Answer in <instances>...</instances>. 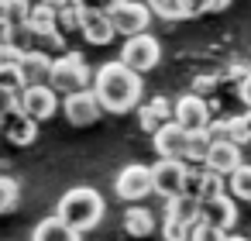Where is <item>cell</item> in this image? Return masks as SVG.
I'll return each instance as SVG.
<instances>
[{
    "instance_id": "obj_1",
    "label": "cell",
    "mask_w": 251,
    "mask_h": 241,
    "mask_svg": "<svg viewBox=\"0 0 251 241\" xmlns=\"http://www.w3.org/2000/svg\"><path fill=\"white\" fill-rule=\"evenodd\" d=\"M141 90H145L141 76L134 69H127L121 59L117 62H103L97 69V76H93V93L103 104V110H110V114H127V110L141 107L138 104Z\"/></svg>"
},
{
    "instance_id": "obj_2",
    "label": "cell",
    "mask_w": 251,
    "mask_h": 241,
    "mask_svg": "<svg viewBox=\"0 0 251 241\" xmlns=\"http://www.w3.org/2000/svg\"><path fill=\"white\" fill-rule=\"evenodd\" d=\"M55 217H62L69 227H76L83 234V231H90V227L100 224V217H103V196L93 186H76V189H69L59 200Z\"/></svg>"
},
{
    "instance_id": "obj_3",
    "label": "cell",
    "mask_w": 251,
    "mask_h": 241,
    "mask_svg": "<svg viewBox=\"0 0 251 241\" xmlns=\"http://www.w3.org/2000/svg\"><path fill=\"white\" fill-rule=\"evenodd\" d=\"M90 80H93V73H90V66H86L83 52H66V55H59V59L52 62L49 86H52L55 93H66V97H73V93L93 90V86H90Z\"/></svg>"
},
{
    "instance_id": "obj_4",
    "label": "cell",
    "mask_w": 251,
    "mask_h": 241,
    "mask_svg": "<svg viewBox=\"0 0 251 241\" xmlns=\"http://www.w3.org/2000/svg\"><path fill=\"white\" fill-rule=\"evenodd\" d=\"M114 193H117L121 200H131V207H138V200H145V196L155 193L151 165H141V162L124 165V169L117 172V179H114Z\"/></svg>"
},
{
    "instance_id": "obj_5",
    "label": "cell",
    "mask_w": 251,
    "mask_h": 241,
    "mask_svg": "<svg viewBox=\"0 0 251 241\" xmlns=\"http://www.w3.org/2000/svg\"><path fill=\"white\" fill-rule=\"evenodd\" d=\"M158 59H162V42L155 38V35H134V38H127L124 42V49H121V62L127 66V69H134L138 76L141 73H148V69H155L158 66Z\"/></svg>"
},
{
    "instance_id": "obj_6",
    "label": "cell",
    "mask_w": 251,
    "mask_h": 241,
    "mask_svg": "<svg viewBox=\"0 0 251 241\" xmlns=\"http://www.w3.org/2000/svg\"><path fill=\"white\" fill-rule=\"evenodd\" d=\"M186 172H189V162H179V159H158L151 165V176H155V193L165 196V200H176L186 193Z\"/></svg>"
},
{
    "instance_id": "obj_7",
    "label": "cell",
    "mask_w": 251,
    "mask_h": 241,
    "mask_svg": "<svg viewBox=\"0 0 251 241\" xmlns=\"http://www.w3.org/2000/svg\"><path fill=\"white\" fill-rule=\"evenodd\" d=\"M176 124H182L189 134L206 131V128L213 124V110H210V104H206L203 97H196V93H182V97L176 100Z\"/></svg>"
},
{
    "instance_id": "obj_8",
    "label": "cell",
    "mask_w": 251,
    "mask_h": 241,
    "mask_svg": "<svg viewBox=\"0 0 251 241\" xmlns=\"http://www.w3.org/2000/svg\"><path fill=\"white\" fill-rule=\"evenodd\" d=\"M62 114L69 117V124L90 128V124H97V121L103 117V104L97 100L93 90H83V93H73V97L62 100Z\"/></svg>"
},
{
    "instance_id": "obj_9",
    "label": "cell",
    "mask_w": 251,
    "mask_h": 241,
    "mask_svg": "<svg viewBox=\"0 0 251 241\" xmlns=\"http://www.w3.org/2000/svg\"><path fill=\"white\" fill-rule=\"evenodd\" d=\"M110 21H114L117 35L134 38V35H145V28L151 21V7L145 4V0H124V4L110 14Z\"/></svg>"
},
{
    "instance_id": "obj_10",
    "label": "cell",
    "mask_w": 251,
    "mask_h": 241,
    "mask_svg": "<svg viewBox=\"0 0 251 241\" xmlns=\"http://www.w3.org/2000/svg\"><path fill=\"white\" fill-rule=\"evenodd\" d=\"M151 145H155V152H158V159H179V162H186V152H189V131L182 128V124H165L155 138H151Z\"/></svg>"
},
{
    "instance_id": "obj_11",
    "label": "cell",
    "mask_w": 251,
    "mask_h": 241,
    "mask_svg": "<svg viewBox=\"0 0 251 241\" xmlns=\"http://www.w3.org/2000/svg\"><path fill=\"white\" fill-rule=\"evenodd\" d=\"M55 107H59V93H55L52 86H28V90L21 93V110H25L31 121L52 117Z\"/></svg>"
},
{
    "instance_id": "obj_12",
    "label": "cell",
    "mask_w": 251,
    "mask_h": 241,
    "mask_svg": "<svg viewBox=\"0 0 251 241\" xmlns=\"http://www.w3.org/2000/svg\"><path fill=\"white\" fill-rule=\"evenodd\" d=\"M200 220H203V224H213V227H220V231H230V227L237 224V203H234V196L224 193V196H217V200H206L203 210H200Z\"/></svg>"
},
{
    "instance_id": "obj_13",
    "label": "cell",
    "mask_w": 251,
    "mask_h": 241,
    "mask_svg": "<svg viewBox=\"0 0 251 241\" xmlns=\"http://www.w3.org/2000/svg\"><path fill=\"white\" fill-rule=\"evenodd\" d=\"M4 134L11 145L18 148H28L35 138H38V121H31L25 110H14V114H4Z\"/></svg>"
},
{
    "instance_id": "obj_14",
    "label": "cell",
    "mask_w": 251,
    "mask_h": 241,
    "mask_svg": "<svg viewBox=\"0 0 251 241\" xmlns=\"http://www.w3.org/2000/svg\"><path fill=\"white\" fill-rule=\"evenodd\" d=\"M241 165H244V159H241V145H234V141L213 145V152H210V159H206V169L217 172V176H224V179H230Z\"/></svg>"
},
{
    "instance_id": "obj_15",
    "label": "cell",
    "mask_w": 251,
    "mask_h": 241,
    "mask_svg": "<svg viewBox=\"0 0 251 241\" xmlns=\"http://www.w3.org/2000/svg\"><path fill=\"white\" fill-rule=\"evenodd\" d=\"M79 31H83V38L90 45H110L117 38V28H114V21L107 14H83V28Z\"/></svg>"
},
{
    "instance_id": "obj_16",
    "label": "cell",
    "mask_w": 251,
    "mask_h": 241,
    "mask_svg": "<svg viewBox=\"0 0 251 241\" xmlns=\"http://www.w3.org/2000/svg\"><path fill=\"white\" fill-rule=\"evenodd\" d=\"M31 241H83V234L76 231V227H69L62 217H45L38 227H35V234H31Z\"/></svg>"
},
{
    "instance_id": "obj_17",
    "label": "cell",
    "mask_w": 251,
    "mask_h": 241,
    "mask_svg": "<svg viewBox=\"0 0 251 241\" xmlns=\"http://www.w3.org/2000/svg\"><path fill=\"white\" fill-rule=\"evenodd\" d=\"M31 11H35L31 0H0V18H4V28H7V31L28 28Z\"/></svg>"
},
{
    "instance_id": "obj_18",
    "label": "cell",
    "mask_w": 251,
    "mask_h": 241,
    "mask_svg": "<svg viewBox=\"0 0 251 241\" xmlns=\"http://www.w3.org/2000/svg\"><path fill=\"white\" fill-rule=\"evenodd\" d=\"M52 55H45V52H28V59H25V66H21V73H25V83L28 86H49V76H52Z\"/></svg>"
},
{
    "instance_id": "obj_19",
    "label": "cell",
    "mask_w": 251,
    "mask_h": 241,
    "mask_svg": "<svg viewBox=\"0 0 251 241\" xmlns=\"http://www.w3.org/2000/svg\"><path fill=\"white\" fill-rule=\"evenodd\" d=\"M200 210H203V200L182 193L176 200H165V217L169 220H182V224H200Z\"/></svg>"
},
{
    "instance_id": "obj_20",
    "label": "cell",
    "mask_w": 251,
    "mask_h": 241,
    "mask_svg": "<svg viewBox=\"0 0 251 241\" xmlns=\"http://www.w3.org/2000/svg\"><path fill=\"white\" fill-rule=\"evenodd\" d=\"M124 231L131 234V238H148L151 231H155V214L148 210V207H127V214H124Z\"/></svg>"
},
{
    "instance_id": "obj_21",
    "label": "cell",
    "mask_w": 251,
    "mask_h": 241,
    "mask_svg": "<svg viewBox=\"0 0 251 241\" xmlns=\"http://www.w3.org/2000/svg\"><path fill=\"white\" fill-rule=\"evenodd\" d=\"M165 124H172V121H165V117H162V114H158V110L151 107V100L138 107V128H141V131H148L151 138H155V134H158V131H162Z\"/></svg>"
},
{
    "instance_id": "obj_22",
    "label": "cell",
    "mask_w": 251,
    "mask_h": 241,
    "mask_svg": "<svg viewBox=\"0 0 251 241\" xmlns=\"http://www.w3.org/2000/svg\"><path fill=\"white\" fill-rule=\"evenodd\" d=\"M206 134L213 138V145H224V141H234L237 145V117H213V124L206 128Z\"/></svg>"
},
{
    "instance_id": "obj_23",
    "label": "cell",
    "mask_w": 251,
    "mask_h": 241,
    "mask_svg": "<svg viewBox=\"0 0 251 241\" xmlns=\"http://www.w3.org/2000/svg\"><path fill=\"white\" fill-rule=\"evenodd\" d=\"M227 189L234 200H251V162H244L230 179H227Z\"/></svg>"
},
{
    "instance_id": "obj_24",
    "label": "cell",
    "mask_w": 251,
    "mask_h": 241,
    "mask_svg": "<svg viewBox=\"0 0 251 241\" xmlns=\"http://www.w3.org/2000/svg\"><path fill=\"white\" fill-rule=\"evenodd\" d=\"M25 90H28V83H25V73L21 69H0V93L21 97Z\"/></svg>"
},
{
    "instance_id": "obj_25",
    "label": "cell",
    "mask_w": 251,
    "mask_h": 241,
    "mask_svg": "<svg viewBox=\"0 0 251 241\" xmlns=\"http://www.w3.org/2000/svg\"><path fill=\"white\" fill-rule=\"evenodd\" d=\"M73 4H76L83 14H107V18H110V14L124 4V0H73Z\"/></svg>"
},
{
    "instance_id": "obj_26",
    "label": "cell",
    "mask_w": 251,
    "mask_h": 241,
    "mask_svg": "<svg viewBox=\"0 0 251 241\" xmlns=\"http://www.w3.org/2000/svg\"><path fill=\"white\" fill-rule=\"evenodd\" d=\"M193 227L196 224H182V220H162V238L165 241H189L193 238Z\"/></svg>"
},
{
    "instance_id": "obj_27",
    "label": "cell",
    "mask_w": 251,
    "mask_h": 241,
    "mask_svg": "<svg viewBox=\"0 0 251 241\" xmlns=\"http://www.w3.org/2000/svg\"><path fill=\"white\" fill-rule=\"evenodd\" d=\"M14 207H18V179L4 176V179H0V210L11 214Z\"/></svg>"
},
{
    "instance_id": "obj_28",
    "label": "cell",
    "mask_w": 251,
    "mask_h": 241,
    "mask_svg": "<svg viewBox=\"0 0 251 241\" xmlns=\"http://www.w3.org/2000/svg\"><path fill=\"white\" fill-rule=\"evenodd\" d=\"M206 176H210V169H206V165H189V172H186V193L200 200V193H203V183H206Z\"/></svg>"
},
{
    "instance_id": "obj_29",
    "label": "cell",
    "mask_w": 251,
    "mask_h": 241,
    "mask_svg": "<svg viewBox=\"0 0 251 241\" xmlns=\"http://www.w3.org/2000/svg\"><path fill=\"white\" fill-rule=\"evenodd\" d=\"M227 238H230L227 231H220V227H213V224H203V220H200V224L193 227V238H189V241H227Z\"/></svg>"
},
{
    "instance_id": "obj_30",
    "label": "cell",
    "mask_w": 251,
    "mask_h": 241,
    "mask_svg": "<svg viewBox=\"0 0 251 241\" xmlns=\"http://www.w3.org/2000/svg\"><path fill=\"white\" fill-rule=\"evenodd\" d=\"M59 28H62V31H79V28H83V11H79L76 4L66 7V11L59 14Z\"/></svg>"
},
{
    "instance_id": "obj_31",
    "label": "cell",
    "mask_w": 251,
    "mask_h": 241,
    "mask_svg": "<svg viewBox=\"0 0 251 241\" xmlns=\"http://www.w3.org/2000/svg\"><path fill=\"white\" fill-rule=\"evenodd\" d=\"M220 83H224V80H220V73H210V76H193V93H196V97H206V93H213Z\"/></svg>"
},
{
    "instance_id": "obj_32",
    "label": "cell",
    "mask_w": 251,
    "mask_h": 241,
    "mask_svg": "<svg viewBox=\"0 0 251 241\" xmlns=\"http://www.w3.org/2000/svg\"><path fill=\"white\" fill-rule=\"evenodd\" d=\"M179 11H182V21L186 18H200V14H210V0H176Z\"/></svg>"
},
{
    "instance_id": "obj_33",
    "label": "cell",
    "mask_w": 251,
    "mask_h": 241,
    "mask_svg": "<svg viewBox=\"0 0 251 241\" xmlns=\"http://www.w3.org/2000/svg\"><path fill=\"white\" fill-rule=\"evenodd\" d=\"M234 138H237V145H251V110L237 117V134Z\"/></svg>"
},
{
    "instance_id": "obj_34",
    "label": "cell",
    "mask_w": 251,
    "mask_h": 241,
    "mask_svg": "<svg viewBox=\"0 0 251 241\" xmlns=\"http://www.w3.org/2000/svg\"><path fill=\"white\" fill-rule=\"evenodd\" d=\"M237 97H241V104L251 110V80H244V83L237 86Z\"/></svg>"
},
{
    "instance_id": "obj_35",
    "label": "cell",
    "mask_w": 251,
    "mask_h": 241,
    "mask_svg": "<svg viewBox=\"0 0 251 241\" xmlns=\"http://www.w3.org/2000/svg\"><path fill=\"white\" fill-rule=\"evenodd\" d=\"M42 4H45V7H52L55 14H62L66 7H73V0H42Z\"/></svg>"
},
{
    "instance_id": "obj_36",
    "label": "cell",
    "mask_w": 251,
    "mask_h": 241,
    "mask_svg": "<svg viewBox=\"0 0 251 241\" xmlns=\"http://www.w3.org/2000/svg\"><path fill=\"white\" fill-rule=\"evenodd\" d=\"M227 7H230V0H210V14H220Z\"/></svg>"
},
{
    "instance_id": "obj_37",
    "label": "cell",
    "mask_w": 251,
    "mask_h": 241,
    "mask_svg": "<svg viewBox=\"0 0 251 241\" xmlns=\"http://www.w3.org/2000/svg\"><path fill=\"white\" fill-rule=\"evenodd\" d=\"M145 4H148L151 11H158V7H165V4H169V0H145Z\"/></svg>"
},
{
    "instance_id": "obj_38",
    "label": "cell",
    "mask_w": 251,
    "mask_h": 241,
    "mask_svg": "<svg viewBox=\"0 0 251 241\" xmlns=\"http://www.w3.org/2000/svg\"><path fill=\"white\" fill-rule=\"evenodd\" d=\"M227 241H251V238H244V234H230Z\"/></svg>"
}]
</instances>
